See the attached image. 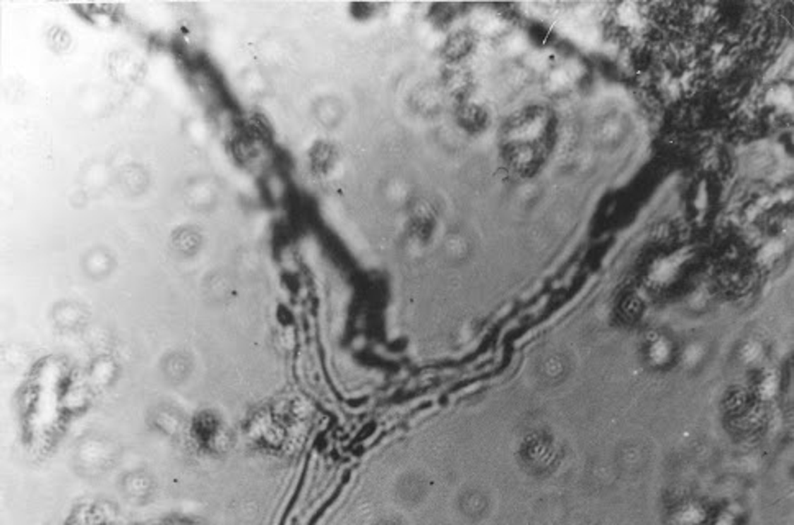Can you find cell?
Masks as SVG:
<instances>
[{"mask_svg": "<svg viewBox=\"0 0 794 525\" xmlns=\"http://www.w3.org/2000/svg\"><path fill=\"white\" fill-rule=\"evenodd\" d=\"M124 493L133 504L145 502L146 499H150L151 493H153V486H151V479L148 478V474H128V478H125L124 481Z\"/></svg>", "mask_w": 794, "mask_h": 525, "instance_id": "obj_1", "label": "cell"}]
</instances>
